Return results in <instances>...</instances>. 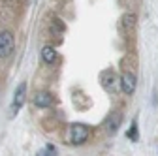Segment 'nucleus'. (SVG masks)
Here are the masks:
<instances>
[{"label": "nucleus", "mask_w": 158, "mask_h": 156, "mask_svg": "<svg viewBox=\"0 0 158 156\" xmlns=\"http://www.w3.org/2000/svg\"><path fill=\"white\" fill-rule=\"evenodd\" d=\"M89 139V126L81 124V122H75L70 126L68 130V143L72 145H83Z\"/></svg>", "instance_id": "f257e3e1"}, {"label": "nucleus", "mask_w": 158, "mask_h": 156, "mask_svg": "<svg viewBox=\"0 0 158 156\" xmlns=\"http://www.w3.org/2000/svg\"><path fill=\"white\" fill-rule=\"evenodd\" d=\"M25 98H27V83H19L15 92H13V102H11V107H10V119H15L19 109L25 105Z\"/></svg>", "instance_id": "f03ea898"}, {"label": "nucleus", "mask_w": 158, "mask_h": 156, "mask_svg": "<svg viewBox=\"0 0 158 156\" xmlns=\"http://www.w3.org/2000/svg\"><path fill=\"white\" fill-rule=\"evenodd\" d=\"M121 90L126 94V96H130V94H134L135 92V87H137V77H135V73L134 72H124L123 75H121Z\"/></svg>", "instance_id": "7ed1b4c3"}, {"label": "nucleus", "mask_w": 158, "mask_h": 156, "mask_svg": "<svg viewBox=\"0 0 158 156\" xmlns=\"http://www.w3.org/2000/svg\"><path fill=\"white\" fill-rule=\"evenodd\" d=\"M15 47V40L11 32H0V58L10 56Z\"/></svg>", "instance_id": "20e7f679"}, {"label": "nucleus", "mask_w": 158, "mask_h": 156, "mask_svg": "<svg viewBox=\"0 0 158 156\" xmlns=\"http://www.w3.org/2000/svg\"><path fill=\"white\" fill-rule=\"evenodd\" d=\"M53 104H55V98H53L51 92L42 90V92H36V94H34V105H36V107L45 109V107H51Z\"/></svg>", "instance_id": "39448f33"}, {"label": "nucleus", "mask_w": 158, "mask_h": 156, "mask_svg": "<svg viewBox=\"0 0 158 156\" xmlns=\"http://www.w3.org/2000/svg\"><path fill=\"white\" fill-rule=\"evenodd\" d=\"M100 83H102V87L107 92H113L115 90V83H117V73L113 70H104L100 73Z\"/></svg>", "instance_id": "423d86ee"}, {"label": "nucleus", "mask_w": 158, "mask_h": 156, "mask_svg": "<svg viewBox=\"0 0 158 156\" xmlns=\"http://www.w3.org/2000/svg\"><path fill=\"white\" fill-rule=\"evenodd\" d=\"M121 122H123V113H121V111L111 113V115L107 117V121H106L107 132H109V133H115V132L118 130V126H121Z\"/></svg>", "instance_id": "0eeeda50"}, {"label": "nucleus", "mask_w": 158, "mask_h": 156, "mask_svg": "<svg viewBox=\"0 0 158 156\" xmlns=\"http://www.w3.org/2000/svg\"><path fill=\"white\" fill-rule=\"evenodd\" d=\"M42 58H44L45 64H55V60H56V51H55V47L53 45H45L42 49Z\"/></svg>", "instance_id": "6e6552de"}, {"label": "nucleus", "mask_w": 158, "mask_h": 156, "mask_svg": "<svg viewBox=\"0 0 158 156\" xmlns=\"http://www.w3.org/2000/svg\"><path fill=\"white\" fill-rule=\"evenodd\" d=\"M121 27H123V30L130 32V30L135 27V15H134V13H126V15H123V19H121Z\"/></svg>", "instance_id": "1a4fd4ad"}, {"label": "nucleus", "mask_w": 158, "mask_h": 156, "mask_svg": "<svg viewBox=\"0 0 158 156\" xmlns=\"http://www.w3.org/2000/svg\"><path fill=\"white\" fill-rule=\"evenodd\" d=\"M126 135H128L130 141H137V139H139V133H137V122H135V121L132 122V126H130V130H128Z\"/></svg>", "instance_id": "9d476101"}, {"label": "nucleus", "mask_w": 158, "mask_h": 156, "mask_svg": "<svg viewBox=\"0 0 158 156\" xmlns=\"http://www.w3.org/2000/svg\"><path fill=\"white\" fill-rule=\"evenodd\" d=\"M38 156H47V154H45V150H40V152H38Z\"/></svg>", "instance_id": "9b49d317"}]
</instances>
